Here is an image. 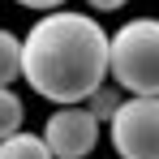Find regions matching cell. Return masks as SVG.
<instances>
[{
  "mask_svg": "<svg viewBox=\"0 0 159 159\" xmlns=\"http://www.w3.org/2000/svg\"><path fill=\"white\" fill-rule=\"evenodd\" d=\"M22 78L56 107L86 103L107 82V30L90 13H43L22 39Z\"/></svg>",
  "mask_w": 159,
  "mask_h": 159,
  "instance_id": "1",
  "label": "cell"
},
{
  "mask_svg": "<svg viewBox=\"0 0 159 159\" xmlns=\"http://www.w3.org/2000/svg\"><path fill=\"white\" fill-rule=\"evenodd\" d=\"M107 78L133 99H159V17H133L107 34Z\"/></svg>",
  "mask_w": 159,
  "mask_h": 159,
  "instance_id": "2",
  "label": "cell"
},
{
  "mask_svg": "<svg viewBox=\"0 0 159 159\" xmlns=\"http://www.w3.org/2000/svg\"><path fill=\"white\" fill-rule=\"evenodd\" d=\"M107 138L120 159H159V99H120L107 116Z\"/></svg>",
  "mask_w": 159,
  "mask_h": 159,
  "instance_id": "3",
  "label": "cell"
},
{
  "mask_svg": "<svg viewBox=\"0 0 159 159\" xmlns=\"http://www.w3.org/2000/svg\"><path fill=\"white\" fill-rule=\"evenodd\" d=\"M43 146L52 151V159H86L99 146V120L86 107H56L43 120Z\"/></svg>",
  "mask_w": 159,
  "mask_h": 159,
  "instance_id": "4",
  "label": "cell"
},
{
  "mask_svg": "<svg viewBox=\"0 0 159 159\" xmlns=\"http://www.w3.org/2000/svg\"><path fill=\"white\" fill-rule=\"evenodd\" d=\"M0 159H52V151L43 146V138H39V133L17 129L13 138H4V142H0Z\"/></svg>",
  "mask_w": 159,
  "mask_h": 159,
  "instance_id": "5",
  "label": "cell"
},
{
  "mask_svg": "<svg viewBox=\"0 0 159 159\" xmlns=\"http://www.w3.org/2000/svg\"><path fill=\"white\" fill-rule=\"evenodd\" d=\"M22 78V39L0 26V86H13Z\"/></svg>",
  "mask_w": 159,
  "mask_h": 159,
  "instance_id": "6",
  "label": "cell"
},
{
  "mask_svg": "<svg viewBox=\"0 0 159 159\" xmlns=\"http://www.w3.org/2000/svg\"><path fill=\"white\" fill-rule=\"evenodd\" d=\"M22 120H26V103H22V95L9 90V86H0V142L13 138V133L22 129Z\"/></svg>",
  "mask_w": 159,
  "mask_h": 159,
  "instance_id": "7",
  "label": "cell"
},
{
  "mask_svg": "<svg viewBox=\"0 0 159 159\" xmlns=\"http://www.w3.org/2000/svg\"><path fill=\"white\" fill-rule=\"evenodd\" d=\"M120 99H125L120 90H107V86H99V90H95V95H90V99H86L82 107H86V112H90V116H95L99 125H107V116H112V112L120 107Z\"/></svg>",
  "mask_w": 159,
  "mask_h": 159,
  "instance_id": "8",
  "label": "cell"
},
{
  "mask_svg": "<svg viewBox=\"0 0 159 159\" xmlns=\"http://www.w3.org/2000/svg\"><path fill=\"white\" fill-rule=\"evenodd\" d=\"M13 4L34 9V13H56V9H65V0H13Z\"/></svg>",
  "mask_w": 159,
  "mask_h": 159,
  "instance_id": "9",
  "label": "cell"
},
{
  "mask_svg": "<svg viewBox=\"0 0 159 159\" xmlns=\"http://www.w3.org/2000/svg\"><path fill=\"white\" fill-rule=\"evenodd\" d=\"M86 4H90L95 13H116V9H125L129 0H86Z\"/></svg>",
  "mask_w": 159,
  "mask_h": 159,
  "instance_id": "10",
  "label": "cell"
}]
</instances>
